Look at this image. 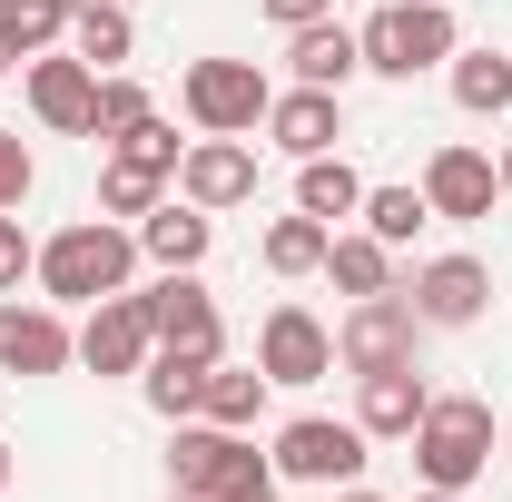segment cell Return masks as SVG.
Returning <instances> with one entry per match:
<instances>
[{
	"mask_svg": "<svg viewBox=\"0 0 512 502\" xmlns=\"http://www.w3.org/2000/svg\"><path fill=\"white\" fill-rule=\"evenodd\" d=\"M128 276H138V237L109 227V217H79V227H60L40 247V286L60 306H99V296H119Z\"/></svg>",
	"mask_w": 512,
	"mask_h": 502,
	"instance_id": "obj_1",
	"label": "cell"
},
{
	"mask_svg": "<svg viewBox=\"0 0 512 502\" xmlns=\"http://www.w3.org/2000/svg\"><path fill=\"white\" fill-rule=\"evenodd\" d=\"M483 463H493V404L483 394H434L424 424H414V473L434 493H463Z\"/></svg>",
	"mask_w": 512,
	"mask_h": 502,
	"instance_id": "obj_2",
	"label": "cell"
},
{
	"mask_svg": "<svg viewBox=\"0 0 512 502\" xmlns=\"http://www.w3.org/2000/svg\"><path fill=\"white\" fill-rule=\"evenodd\" d=\"M355 40H365V69H375V79H414V69H434V60L463 50V30H453L444 0H384Z\"/></svg>",
	"mask_w": 512,
	"mask_h": 502,
	"instance_id": "obj_3",
	"label": "cell"
},
{
	"mask_svg": "<svg viewBox=\"0 0 512 502\" xmlns=\"http://www.w3.org/2000/svg\"><path fill=\"white\" fill-rule=\"evenodd\" d=\"M178 99H188V119L207 128V138H256L266 109H276V89H266L256 60H188Z\"/></svg>",
	"mask_w": 512,
	"mask_h": 502,
	"instance_id": "obj_4",
	"label": "cell"
},
{
	"mask_svg": "<svg viewBox=\"0 0 512 502\" xmlns=\"http://www.w3.org/2000/svg\"><path fill=\"white\" fill-rule=\"evenodd\" d=\"M414 335H424V315L404 286H384V296H355L345 325H335V365L345 375H384V365H414Z\"/></svg>",
	"mask_w": 512,
	"mask_h": 502,
	"instance_id": "obj_5",
	"label": "cell"
},
{
	"mask_svg": "<svg viewBox=\"0 0 512 502\" xmlns=\"http://www.w3.org/2000/svg\"><path fill=\"white\" fill-rule=\"evenodd\" d=\"M365 473V424H335V414H296L276 434V483H355Z\"/></svg>",
	"mask_w": 512,
	"mask_h": 502,
	"instance_id": "obj_6",
	"label": "cell"
},
{
	"mask_svg": "<svg viewBox=\"0 0 512 502\" xmlns=\"http://www.w3.org/2000/svg\"><path fill=\"white\" fill-rule=\"evenodd\" d=\"M138 306H148V325H158V345L227 355V325H217V296L197 286V266H158V286H138Z\"/></svg>",
	"mask_w": 512,
	"mask_h": 502,
	"instance_id": "obj_7",
	"label": "cell"
},
{
	"mask_svg": "<svg viewBox=\"0 0 512 502\" xmlns=\"http://www.w3.org/2000/svg\"><path fill=\"white\" fill-rule=\"evenodd\" d=\"M148 355H158L148 306H138L128 286H119V296H99V306H89V325H79V365H89V375H138Z\"/></svg>",
	"mask_w": 512,
	"mask_h": 502,
	"instance_id": "obj_8",
	"label": "cell"
},
{
	"mask_svg": "<svg viewBox=\"0 0 512 502\" xmlns=\"http://www.w3.org/2000/svg\"><path fill=\"white\" fill-rule=\"evenodd\" d=\"M256 375H266V384H316V375H335V335H325L306 306H276L266 325H256Z\"/></svg>",
	"mask_w": 512,
	"mask_h": 502,
	"instance_id": "obj_9",
	"label": "cell"
},
{
	"mask_svg": "<svg viewBox=\"0 0 512 502\" xmlns=\"http://www.w3.org/2000/svg\"><path fill=\"white\" fill-rule=\"evenodd\" d=\"M493 197H503V168H493L483 148H463V138H453V148L424 158V207H434V217L473 227V217H493Z\"/></svg>",
	"mask_w": 512,
	"mask_h": 502,
	"instance_id": "obj_10",
	"label": "cell"
},
{
	"mask_svg": "<svg viewBox=\"0 0 512 502\" xmlns=\"http://www.w3.org/2000/svg\"><path fill=\"white\" fill-rule=\"evenodd\" d=\"M178 197L207 207V217L247 207V197H256V148H247V138H197L188 158H178Z\"/></svg>",
	"mask_w": 512,
	"mask_h": 502,
	"instance_id": "obj_11",
	"label": "cell"
},
{
	"mask_svg": "<svg viewBox=\"0 0 512 502\" xmlns=\"http://www.w3.org/2000/svg\"><path fill=\"white\" fill-rule=\"evenodd\" d=\"M30 109H40V128H60V138H89V119H99V69L79 60V50H40L30 60Z\"/></svg>",
	"mask_w": 512,
	"mask_h": 502,
	"instance_id": "obj_12",
	"label": "cell"
},
{
	"mask_svg": "<svg viewBox=\"0 0 512 502\" xmlns=\"http://www.w3.org/2000/svg\"><path fill=\"white\" fill-rule=\"evenodd\" d=\"M60 365H79V335L60 325V306L0 296V375H60Z\"/></svg>",
	"mask_w": 512,
	"mask_h": 502,
	"instance_id": "obj_13",
	"label": "cell"
},
{
	"mask_svg": "<svg viewBox=\"0 0 512 502\" xmlns=\"http://www.w3.org/2000/svg\"><path fill=\"white\" fill-rule=\"evenodd\" d=\"M404 296H414L424 325H483V306H493V266H483V256H434Z\"/></svg>",
	"mask_w": 512,
	"mask_h": 502,
	"instance_id": "obj_14",
	"label": "cell"
},
{
	"mask_svg": "<svg viewBox=\"0 0 512 502\" xmlns=\"http://www.w3.org/2000/svg\"><path fill=\"white\" fill-rule=\"evenodd\" d=\"M424 404H434V384L414 375V365H384V375H355V424H365V443H414Z\"/></svg>",
	"mask_w": 512,
	"mask_h": 502,
	"instance_id": "obj_15",
	"label": "cell"
},
{
	"mask_svg": "<svg viewBox=\"0 0 512 502\" xmlns=\"http://www.w3.org/2000/svg\"><path fill=\"white\" fill-rule=\"evenodd\" d=\"M286 69H296V89H335L345 99V79L365 69V40L345 20H306V30H286Z\"/></svg>",
	"mask_w": 512,
	"mask_h": 502,
	"instance_id": "obj_16",
	"label": "cell"
},
{
	"mask_svg": "<svg viewBox=\"0 0 512 502\" xmlns=\"http://www.w3.org/2000/svg\"><path fill=\"white\" fill-rule=\"evenodd\" d=\"M266 138H276L286 158H325V148L345 138V99H335V89H276Z\"/></svg>",
	"mask_w": 512,
	"mask_h": 502,
	"instance_id": "obj_17",
	"label": "cell"
},
{
	"mask_svg": "<svg viewBox=\"0 0 512 502\" xmlns=\"http://www.w3.org/2000/svg\"><path fill=\"white\" fill-rule=\"evenodd\" d=\"M207 247H217V217L188 207V197H158V207L138 217V256H148V266H207Z\"/></svg>",
	"mask_w": 512,
	"mask_h": 502,
	"instance_id": "obj_18",
	"label": "cell"
},
{
	"mask_svg": "<svg viewBox=\"0 0 512 502\" xmlns=\"http://www.w3.org/2000/svg\"><path fill=\"white\" fill-rule=\"evenodd\" d=\"M207 365H217V355H188V345H158V355L138 365V394H148V414H158V424H188L197 404H207Z\"/></svg>",
	"mask_w": 512,
	"mask_h": 502,
	"instance_id": "obj_19",
	"label": "cell"
},
{
	"mask_svg": "<svg viewBox=\"0 0 512 502\" xmlns=\"http://www.w3.org/2000/svg\"><path fill=\"white\" fill-rule=\"evenodd\" d=\"M197 502H276V453H256L247 434H217Z\"/></svg>",
	"mask_w": 512,
	"mask_h": 502,
	"instance_id": "obj_20",
	"label": "cell"
},
{
	"mask_svg": "<svg viewBox=\"0 0 512 502\" xmlns=\"http://www.w3.org/2000/svg\"><path fill=\"white\" fill-rule=\"evenodd\" d=\"M296 207L335 227V217H355V207H365V178H355L335 148H325V158H296Z\"/></svg>",
	"mask_w": 512,
	"mask_h": 502,
	"instance_id": "obj_21",
	"label": "cell"
},
{
	"mask_svg": "<svg viewBox=\"0 0 512 502\" xmlns=\"http://www.w3.org/2000/svg\"><path fill=\"white\" fill-rule=\"evenodd\" d=\"M69 40V0H0V60H40Z\"/></svg>",
	"mask_w": 512,
	"mask_h": 502,
	"instance_id": "obj_22",
	"label": "cell"
},
{
	"mask_svg": "<svg viewBox=\"0 0 512 502\" xmlns=\"http://www.w3.org/2000/svg\"><path fill=\"white\" fill-rule=\"evenodd\" d=\"M325 276H335L345 296H384V286H394V247H384V237H365V227H355V237L335 227V247H325Z\"/></svg>",
	"mask_w": 512,
	"mask_h": 502,
	"instance_id": "obj_23",
	"label": "cell"
},
{
	"mask_svg": "<svg viewBox=\"0 0 512 502\" xmlns=\"http://www.w3.org/2000/svg\"><path fill=\"white\" fill-rule=\"evenodd\" d=\"M453 99H463L473 119H503L512 109V60L503 50H453Z\"/></svg>",
	"mask_w": 512,
	"mask_h": 502,
	"instance_id": "obj_24",
	"label": "cell"
},
{
	"mask_svg": "<svg viewBox=\"0 0 512 502\" xmlns=\"http://www.w3.org/2000/svg\"><path fill=\"white\" fill-rule=\"evenodd\" d=\"M207 424H227V434H247L256 414H266V375L256 365H207V404H197Z\"/></svg>",
	"mask_w": 512,
	"mask_h": 502,
	"instance_id": "obj_25",
	"label": "cell"
},
{
	"mask_svg": "<svg viewBox=\"0 0 512 502\" xmlns=\"http://www.w3.org/2000/svg\"><path fill=\"white\" fill-rule=\"evenodd\" d=\"M325 247H335V227H325V217H306V207L266 227V266H276V276H316Z\"/></svg>",
	"mask_w": 512,
	"mask_h": 502,
	"instance_id": "obj_26",
	"label": "cell"
},
{
	"mask_svg": "<svg viewBox=\"0 0 512 502\" xmlns=\"http://www.w3.org/2000/svg\"><path fill=\"white\" fill-rule=\"evenodd\" d=\"M355 217H365V237H384V247H414V227H424L434 207H424V188H365Z\"/></svg>",
	"mask_w": 512,
	"mask_h": 502,
	"instance_id": "obj_27",
	"label": "cell"
},
{
	"mask_svg": "<svg viewBox=\"0 0 512 502\" xmlns=\"http://www.w3.org/2000/svg\"><path fill=\"white\" fill-rule=\"evenodd\" d=\"M158 197H168V178H158V168H138V158H119V148H109V168H99V207H109V217H148Z\"/></svg>",
	"mask_w": 512,
	"mask_h": 502,
	"instance_id": "obj_28",
	"label": "cell"
},
{
	"mask_svg": "<svg viewBox=\"0 0 512 502\" xmlns=\"http://www.w3.org/2000/svg\"><path fill=\"white\" fill-rule=\"evenodd\" d=\"M69 50L109 79V69L128 60V10H79V20H69Z\"/></svg>",
	"mask_w": 512,
	"mask_h": 502,
	"instance_id": "obj_29",
	"label": "cell"
},
{
	"mask_svg": "<svg viewBox=\"0 0 512 502\" xmlns=\"http://www.w3.org/2000/svg\"><path fill=\"white\" fill-rule=\"evenodd\" d=\"M138 119H158V109H148V89L109 69V79H99V119H89V138H99V148H119V138H128Z\"/></svg>",
	"mask_w": 512,
	"mask_h": 502,
	"instance_id": "obj_30",
	"label": "cell"
},
{
	"mask_svg": "<svg viewBox=\"0 0 512 502\" xmlns=\"http://www.w3.org/2000/svg\"><path fill=\"white\" fill-rule=\"evenodd\" d=\"M119 158H138V168H158V178H178V158H188V148H178V128L168 119H138L119 138Z\"/></svg>",
	"mask_w": 512,
	"mask_h": 502,
	"instance_id": "obj_31",
	"label": "cell"
},
{
	"mask_svg": "<svg viewBox=\"0 0 512 502\" xmlns=\"http://www.w3.org/2000/svg\"><path fill=\"white\" fill-rule=\"evenodd\" d=\"M30 188H40V158L0 128V217H20V197H30Z\"/></svg>",
	"mask_w": 512,
	"mask_h": 502,
	"instance_id": "obj_32",
	"label": "cell"
},
{
	"mask_svg": "<svg viewBox=\"0 0 512 502\" xmlns=\"http://www.w3.org/2000/svg\"><path fill=\"white\" fill-rule=\"evenodd\" d=\"M20 276H40V247L20 217H0V296H20Z\"/></svg>",
	"mask_w": 512,
	"mask_h": 502,
	"instance_id": "obj_33",
	"label": "cell"
},
{
	"mask_svg": "<svg viewBox=\"0 0 512 502\" xmlns=\"http://www.w3.org/2000/svg\"><path fill=\"white\" fill-rule=\"evenodd\" d=\"M276 30H306V20H335V0H266Z\"/></svg>",
	"mask_w": 512,
	"mask_h": 502,
	"instance_id": "obj_34",
	"label": "cell"
},
{
	"mask_svg": "<svg viewBox=\"0 0 512 502\" xmlns=\"http://www.w3.org/2000/svg\"><path fill=\"white\" fill-rule=\"evenodd\" d=\"M335 502H384V493H365V483H335Z\"/></svg>",
	"mask_w": 512,
	"mask_h": 502,
	"instance_id": "obj_35",
	"label": "cell"
},
{
	"mask_svg": "<svg viewBox=\"0 0 512 502\" xmlns=\"http://www.w3.org/2000/svg\"><path fill=\"white\" fill-rule=\"evenodd\" d=\"M79 10H128V0H69V20H79Z\"/></svg>",
	"mask_w": 512,
	"mask_h": 502,
	"instance_id": "obj_36",
	"label": "cell"
},
{
	"mask_svg": "<svg viewBox=\"0 0 512 502\" xmlns=\"http://www.w3.org/2000/svg\"><path fill=\"white\" fill-rule=\"evenodd\" d=\"M493 168H503V197H512V148H503V158H493Z\"/></svg>",
	"mask_w": 512,
	"mask_h": 502,
	"instance_id": "obj_37",
	"label": "cell"
},
{
	"mask_svg": "<svg viewBox=\"0 0 512 502\" xmlns=\"http://www.w3.org/2000/svg\"><path fill=\"white\" fill-rule=\"evenodd\" d=\"M414 502H463V493H434V483H424V493H414Z\"/></svg>",
	"mask_w": 512,
	"mask_h": 502,
	"instance_id": "obj_38",
	"label": "cell"
},
{
	"mask_svg": "<svg viewBox=\"0 0 512 502\" xmlns=\"http://www.w3.org/2000/svg\"><path fill=\"white\" fill-rule=\"evenodd\" d=\"M0 493H10V443H0Z\"/></svg>",
	"mask_w": 512,
	"mask_h": 502,
	"instance_id": "obj_39",
	"label": "cell"
},
{
	"mask_svg": "<svg viewBox=\"0 0 512 502\" xmlns=\"http://www.w3.org/2000/svg\"><path fill=\"white\" fill-rule=\"evenodd\" d=\"M178 502H197V493H178Z\"/></svg>",
	"mask_w": 512,
	"mask_h": 502,
	"instance_id": "obj_40",
	"label": "cell"
},
{
	"mask_svg": "<svg viewBox=\"0 0 512 502\" xmlns=\"http://www.w3.org/2000/svg\"><path fill=\"white\" fill-rule=\"evenodd\" d=\"M0 69H10V60H0Z\"/></svg>",
	"mask_w": 512,
	"mask_h": 502,
	"instance_id": "obj_41",
	"label": "cell"
}]
</instances>
